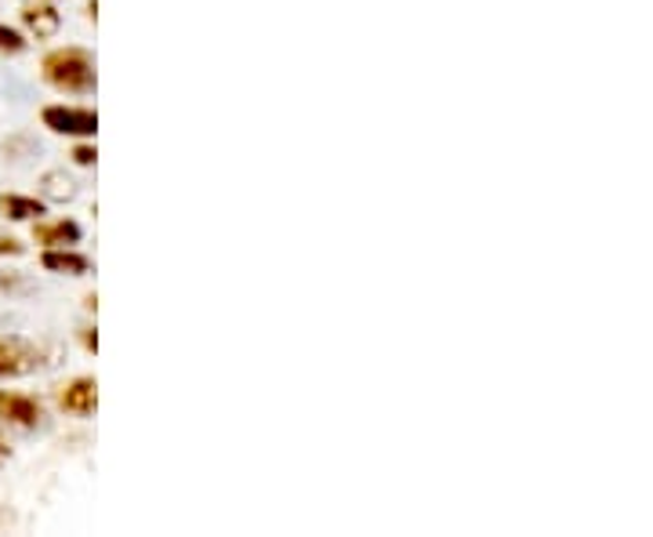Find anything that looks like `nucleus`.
I'll list each match as a JSON object with an SVG mask.
<instances>
[{"instance_id": "f257e3e1", "label": "nucleus", "mask_w": 653, "mask_h": 537, "mask_svg": "<svg viewBox=\"0 0 653 537\" xmlns=\"http://www.w3.org/2000/svg\"><path fill=\"white\" fill-rule=\"evenodd\" d=\"M41 76L62 95H92L98 76L95 59L84 48H55L41 62Z\"/></svg>"}, {"instance_id": "f03ea898", "label": "nucleus", "mask_w": 653, "mask_h": 537, "mask_svg": "<svg viewBox=\"0 0 653 537\" xmlns=\"http://www.w3.org/2000/svg\"><path fill=\"white\" fill-rule=\"evenodd\" d=\"M44 367V349L30 338L0 335V378H25Z\"/></svg>"}, {"instance_id": "7ed1b4c3", "label": "nucleus", "mask_w": 653, "mask_h": 537, "mask_svg": "<svg viewBox=\"0 0 653 537\" xmlns=\"http://www.w3.org/2000/svg\"><path fill=\"white\" fill-rule=\"evenodd\" d=\"M41 124L55 135L92 138L98 131V113L95 109H76V106H44Z\"/></svg>"}, {"instance_id": "20e7f679", "label": "nucleus", "mask_w": 653, "mask_h": 537, "mask_svg": "<svg viewBox=\"0 0 653 537\" xmlns=\"http://www.w3.org/2000/svg\"><path fill=\"white\" fill-rule=\"evenodd\" d=\"M0 421L15 429H36L44 421V407L41 400H33V396L0 389Z\"/></svg>"}, {"instance_id": "39448f33", "label": "nucleus", "mask_w": 653, "mask_h": 537, "mask_svg": "<svg viewBox=\"0 0 653 537\" xmlns=\"http://www.w3.org/2000/svg\"><path fill=\"white\" fill-rule=\"evenodd\" d=\"M59 407L66 414H76V418L95 414V407H98V381L95 378H73L70 386L59 389Z\"/></svg>"}, {"instance_id": "423d86ee", "label": "nucleus", "mask_w": 653, "mask_h": 537, "mask_svg": "<svg viewBox=\"0 0 653 537\" xmlns=\"http://www.w3.org/2000/svg\"><path fill=\"white\" fill-rule=\"evenodd\" d=\"M81 236H84V229L73 219H55V222L33 225V240L44 248H73V244H81Z\"/></svg>"}, {"instance_id": "0eeeda50", "label": "nucleus", "mask_w": 653, "mask_h": 537, "mask_svg": "<svg viewBox=\"0 0 653 537\" xmlns=\"http://www.w3.org/2000/svg\"><path fill=\"white\" fill-rule=\"evenodd\" d=\"M41 265L48 273H62V276H84L87 268H92V262H87L81 251H70V248H44Z\"/></svg>"}, {"instance_id": "6e6552de", "label": "nucleus", "mask_w": 653, "mask_h": 537, "mask_svg": "<svg viewBox=\"0 0 653 537\" xmlns=\"http://www.w3.org/2000/svg\"><path fill=\"white\" fill-rule=\"evenodd\" d=\"M22 22L25 30L36 33V36H55L59 25H62V15L55 4H44V0H36V4H25L22 8Z\"/></svg>"}, {"instance_id": "1a4fd4ad", "label": "nucleus", "mask_w": 653, "mask_h": 537, "mask_svg": "<svg viewBox=\"0 0 653 537\" xmlns=\"http://www.w3.org/2000/svg\"><path fill=\"white\" fill-rule=\"evenodd\" d=\"M48 211L41 197H22V193H4L0 197V214H8L11 222H36Z\"/></svg>"}, {"instance_id": "9d476101", "label": "nucleus", "mask_w": 653, "mask_h": 537, "mask_svg": "<svg viewBox=\"0 0 653 537\" xmlns=\"http://www.w3.org/2000/svg\"><path fill=\"white\" fill-rule=\"evenodd\" d=\"M44 193H48L51 200H70V197L76 193V186H73L62 171H48V175H44Z\"/></svg>"}, {"instance_id": "9b49d317", "label": "nucleus", "mask_w": 653, "mask_h": 537, "mask_svg": "<svg viewBox=\"0 0 653 537\" xmlns=\"http://www.w3.org/2000/svg\"><path fill=\"white\" fill-rule=\"evenodd\" d=\"M22 51H25V36L15 25L0 22V55H22Z\"/></svg>"}, {"instance_id": "f8f14e48", "label": "nucleus", "mask_w": 653, "mask_h": 537, "mask_svg": "<svg viewBox=\"0 0 653 537\" xmlns=\"http://www.w3.org/2000/svg\"><path fill=\"white\" fill-rule=\"evenodd\" d=\"M73 160L81 164V168H92V164L98 160V152H95L92 146H76V149H73Z\"/></svg>"}, {"instance_id": "ddd939ff", "label": "nucleus", "mask_w": 653, "mask_h": 537, "mask_svg": "<svg viewBox=\"0 0 653 537\" xmlns=\"http://www.w3.org/2000/svg\"><path fill=\"white\" fill-rule=\"evenodd\" d=\"M22 251H25V244H19L15 236H0V259H8V254L15 259V254H22Z\"/></svg>"}, {"instance_id": "4468645a", "label": "nucleus", "mask_w": 653, "mask_h": 537, "mask_svg": "<svg viewBox=\"0 0 653 537\" xmlns=\"http://www.w3.org/2000/svg\"><path fill=\"white\" fill-rule=\"evenodd\" d=\"M4 457H8V446H4V440H0V465H4Z\"/></svg>"}]
</instances>
